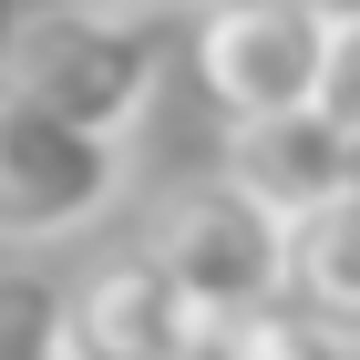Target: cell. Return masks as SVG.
Returning a JSON list of instances; mask_svg holds the SVG:
<instances>
[{
	"instance_id": "obj_11",
	"label": "cell",
	"mask_w": 360,
	"mask_h": 360,
	"mask_svg": "<svg viewBox=\"0 0 360 360\" xmlns=\"http://www.w3.org/2000/svg\"><path fill=\"white\" fill-rule=\"evenodd\" d=\"M330 11H350V21H360V0H330Z\"/></svg>"
},
{
	"instance_id": "obj_8",
	"label": "cell",
	"mask_w": 360,
	"mask_h": 360,
	"mask_svg": "<svg viewBox=\"0 0 360 360\" xmlns=\"http://www.w3.org/2000/svg\"><path fill=\"white\" fill-rule=\"evenodd\" d=\"M206 360H360L350 340H330L319 319H299V309H248V319H226V330H206Z\"/></svg>"
},
{
	"instance_id": "obj_7",
	"label": "cell",
	"mask_w": 360,
	"mask_h": 360,
	"mask_svg": "<svg viewBox=\"0 0 360 360\" xmlns=\"http://www.w3.org/2000/svg\"><path fill=\"white\" fill-rule=\"evenodd\" d=\"M278 299L360 350V195H340V206H319V217L288 226V288Z\"/></svg>"
},
{
	"instance_id": "obj_6",
	"label": "cell",
	"mask_w": 360,
	"mask_h": 360,
	"mask_svg": "<svg viewBox=\"0 0 360 360\" xmlns=\"http://www.w3.org/2000/svg\"><path fill=\"white\" fill-rule=\"evenodd\" d=\"M217 175L248 186L278 226H299V217H319V206H340V195H360V134L340 124L330 103L268 113V124H226Z\"/></svg>"
},
{
	"instance_id": "obj_10",
	"label": "cell",
	"mask_w": 360,
	"mask_h": 360,
	"mask_svg": "<svg viewBox=\"0 0 360 360\" xmlns=\"http://www.w3.org/2000/svg\"><path fill=\"white\" fill-rule=\"evenodd\" d=\"M124 11H175V0H124Z\"/></svg>"
},
{
	"instance_id": "obj_5",
	"label": "cell",
	"mask_w": 360,
	"mask_h": 360,
	"mask_svg": "<svg viewBox=\"0 0 360 360\" xmlns=\"http://www.w3.org/2000/svg\"><path fill=\"white\" fill-rule=\"evenodd\" d=\"M62 288V350L72 360H206V319L186 309V288L165 278V257L124 237L93 248Z\"/></svg>"
},
{
	"instance_id": "obj_9",
	"label": "cell",
	"mask_w": 360,
	"mask_h": 360,
	"mask_svg": "<svg viewBox=\"0 0 360 360\" xmlns=\"http://www.w3.org/2000/svg\"><path fill=\"white\" fill-rule=\"evenodd\" d=\"M0 360H72L62 350V288L41 268H0Z\"/></svg>"
},
{
	"instance_id": "obj_3",
	"label": "cell",
	"mask_w": 360,
	"mask_h": 360,
	"mask_svg": "<svg viewBox=\"0 0 360 360\" xmlns=\"http://www.w3.org/2000/svg\"><path fill=\"white\" fill-rule=\"evenodd\" d=\"M144 248L165 257V278L186 288V309L206 330L248 319V309H278V288H288V226L248 186H226V175L175 186L155 206V226H144Z\"/></svg>"
},
{
	"instance_id": "obj_2",
	"label": "cell",
	"mask_w": 360,
	"mask_h": 360,
	"mask_svg": "<svg viewBox=\"0 0 360 360\" xmlns=\"http://www.w3.org/2000/svg\"><path fill=\"white\" fill-rule=\"evenodd\" d=\"M330 52H340L330 0H195V21H186V62L226 124H268V113L319 103Z\"/></svg>"
},
{
	"instance_id": "obj_4",
	"label": "cell",
	"mask_w": 360,
	"mask_h": 360,
	"mask_svg": "<svg viewBox=\"0 0 360 360\" xmlns=\"http://www.w3.org/2000/svg\"><path fill=\"white\" fill-rule=\"evenodd\" d=\"M134 144H103L83 124H52L41 103L0 83V248H62L124 206Z\"/></svg>"
},
{
	"instance_id": "obj_1",
	"label": "cell",
	"mask_w": 360,
	"mask_h": 360,
	"mask_svg": "<svg viewBox=\"0 0 360 360\" xmlns=\"http://www.w3.org/2000/svg\"><path fill=\"white\" fill-rule=\"evenodd\" d=\"M0 83L41 103L52 124H83L103 144H134L165 93V11L124 0H31L0 41Z\"/></svg>"
}]
</instances>
